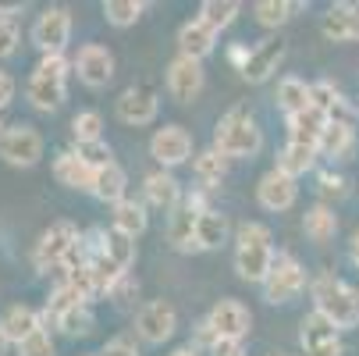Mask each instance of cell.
I'll use <instances>...</instances> for the list:
<instances>
[{
    "instance_id": "cell-50",
    "label": "cell",
    "mask_w": 359,
    "mask_h": 356,
    "mask_svg": "<svg viewBox=\"0 0 359 356\" xmlns=\"http://www.w3.org/2000/svg\"><path fill=\"white\" fill-rule=\"evenodd\" d=\"M249 54H252V46H245V43H231V46H228V61H231V65H235L238 72L245 68Z\"/></svg>"
},
{
    "instance_id": "cell-55",
    "label": "cell",
    "mask_w": 359,
    "mask_h": 356,
    "mask_svg": "<svg viewBox=\"0 0 359 356\" xmlns=\"http://www.w3.org/2000/svg\"><path fill=\"white\" fill-rule=\"evenodd\" d=\"M8 349H11V338L4 335V328H0V356H8Z\"/></svg>"
},
{
    "instance_id": "cell-17",
    "label": "cell",
    "mask_w": 359,
    "mask_h": 356,
    "mask_svg": "<svg viewBox=\"0 0 359 356\" xmlns=\"http://www.w3.org/2000/svg\"><path fill=\"white\" fill-rule=\"evenodd\" d=\"M320 32L331 43H359V4L341 0L320 15Z\"/></svg>"
},
{
    "instance_id": "cell-20",
    "label": "cell",
    "mask_w": 359,
    "mask_h": 356,
    "mask_svg": "<svg viewBox=\"0 0 359 356\" xmlns=\"http://www.w3.org/2000/svg\"><path fill=\"white\" fill-rule=\"evenodd\" d=\"M313 107L324 111L327 121H341V125H355V118H359L355 104H352V100H348L331 79L313 82Z\"/></svg>"
},
{
    "instance_id": "cell-29",
    "label": "cell",
    "mask_w": 359,
    "mask_h": 356,
    "mask_svg": "<svg viewBox=\"0 0 359 356\" xmlns=\"http://www.w3.org/2000/svg\"><path fill=\"white\" fill-rule=\"evenodd\" d=\"M302 232H306V239L317 242V246L331 242L338 235V214H334L331 203H313V207L302 214Z\"/></svg>"
},
{
    "instance_id": "cell-36",
    "label": "cell",
    "mask_w": 359,
    "mask_h": 356,
    "mask_svg": "<svg viewBox=\"0 0 359 356\" xmlns=\"http://www.w3.org/2000/svg\"><path fill=\"white\" fill-rule=\"evenodd\" d=\"M238 11H242L238 0H203L196 18H203V22H207V25H210V29L221 36L224 29H231V25H235Z\"/></svg>"
},
{
    "instance_id": "cell-43",
    "label": "cell",
    "mask_w": 359,
    "mask_h": 356,
    "mask_svg": "<svg viewBox=\"0 0 359 356\" xmlns=\"http://www.w3.org/2000/svg\"><path fill=\"white\" fill-rule=\"evenodd\" d=\"M18 356H57V342H54V335L43 328V331H36L32 338H25L18 345Z\"/></svg>"
},
{
    "instance_id": "cell-22",
    "label": "cell",
    "mask_w": 359,
    "mask_h": 356,
    "mask_svg": "<svg viewBox=\"0 0 359 356\" xmlns=\"http://www.w3.org/2000/svg\"><path fill=\"white\" fill-rule=\"evenodd\" d=\"M0 328H4V335L11 338V345H22L25 338H32L46 324H43V310L29 307V303H15V307H8L4 317H0Z\"/></svg>"
},
{
    "instance_id": "cell-23",
    "label": "cell",
    "mask_w": 359,
    "mask_h": 356,
    "mask_svg": "<svg viewBox=\"0 0 359 356\" xmlns=\"http://www.w3.org/2000/svg\"><path fill=\"white\" fill-rule=\"evenodd\" d=\"M274 100H278V111H281L285 118L302 114V111L313 107V82H306V79H299V75H285V79L278 82Z\"/></svg>"
},
{
    "instance_id": "cell-45",
    "label": "cell",
    "mask_w": 359,
    "mask_h": 356,
    "mask_svg": "<svg viewBox=\"0 0 359 356\" xmlns=\"http://www.w3.org/2000/svg\"><path fill=\"white\" fill-rule=\"evenodd\" d=\"M189 345H196L203 356H207V352L217 345V331L210 328V321H207V317H203V321H196V328H192V342H189Z\"/></svg>"
},
{
    "instance_id": "cell-51",
    "label": "cell",
    "mask_w": 359,
    "mask_h": 356,
    "mask_svg": "<svg viewBox=\"0 0 359 356\" xmlns=\"http://www.w3.org/2000/svg\"><path fill=\"white\" fill-rule=\"evenodd\" d=\"M302 356H348V349H345V342L338 338V342H327V345L310 349V352H302Z\"/></svg>"
},
{
    "instance_id": "cell-42",
    "label": "cell",
    "mask_w": 359,
    "mask_h": 356,
    "mask_svg": "<svg viewBox=\"0 0 359 356\" xmlns=\"http://www.w3.org/2000/svg\"><path fill=\"white\" fill-rule=\"evenodd\" d=\"M235 246H274V235L260 221H242L235 228Z\"/></svg>"
},
{
    "instance_id": "cell-21",
    "label": "cell",
    "mask_w": 359,
    "mask_h": 356,
    "mask_svg": "<svg viewBox=\"0 0 359 356\" xmlns=\"http://www.w3.org/2000/svg\"><path fill=\"white\" fill-rule=\"evenodd\" d=\"M274 246H235V271L249 285H264L274 268Z\"/></svg>"
},
{
    "instance_id": "cell-8",
    "label": "cell",
    "mask_w": 359,
    "mask_h": 356,
    "mask_svg": "<svg viewBox=\"0 0 359 356\" xmlns=\"http://www.w3.org/2000/svg\"><path fill=\"white\" fill-rule=\"evenodd\" d=\"M149 157L157 161L164 171H175L189 161H196V143H192V132L178 121L164 125L149 136Z\"/></svg>"
},
{
    "instance_id": "cell-26",
    "label": "cell",
    "mask_w": 359,
    "mask_h": 356,
    "mask_svg": "<svg viewBox=\"0 0 359 356\" xmlns=\"http://www.w3.org/2000/svg\"><path fill=\"white\" fill-rule=\"evenodd\" d=\"M228 157L221 154V150H214V146H207V150H199L196 154V161H192V175H196V182H199V189H207V192H214L224 178H228Z\"/></svg>"
},
{
    "instance_id": "cell-4",
    "label": "cell",
    "mask_w": 359,
    "mask_h": 356,
    "mask_svg": "<svg viewBox=\"0 0 359 356\" xmlns=\"http://www.w3.org/2000/svg\"><path fill=\"white\" fill-rule=\"evenodd\" d=\"M79 239H82V232L75 221H68V218L50 221L32 246V268L39 275H57L65 268V261L72 257V249L79 246Z\"/></svg>"
},
{
    "instance_id": "cell-24",
    "label": "cell",
    "mask_w": 359,
    "mask_h": 356,
    "mask_svg": "<svg viewBox=\"0 0 359 356\" xmlns=\"http://www.w3.org/2000/svg\"><path fill=\"white\" fill-rule=\"evenodd\" d=\"M327 114L310 107V111H302V114H292L285 118V128H288V143H302V146H320V136L327 128Z\"/></svg>"
},
{
    "instance_id": "cell-9",
    "label": "cell",
    "mask_w": 359,
    "mask_h": 356,
    "mask_svg": "<svg viewBox=\"0 0 359 356\" xmlns=\"http://www.w3.org/2000/svg\"><path fill=\"white\" fill-rule=\"evenodd\" d=\"M178 331V310L171 299H149L135 310V335L146 345H164Z\"/></svg>"
},
{
    "instance_id": "cell-57",
    "label": "cell",
    "mask_w": 359,
    "mask_h": 356,
    "mask_svg": "<svg viewBox=\"0 0 359 356\" xmlns=\"http://www.w3.org/2000/svg\"><path fill=\"white\" fill-rule=\"evenodd\" d=\"M271 356H285V352H271Z\"/></svg>"
},
{
    "instance_id": "cell-15",
    "label": "cell",
    "mask_w": 359,
    "mask_h": 356,
    "mask_svg": "<svg viewBox=\"0 0 359 356\" xmlns=\"http://www.w3.org/2000/svg\"><path fill=\"white\" fill-rule=\"evenodd\" d=\"M256 199H260V207L271 211V214H285L295 207L299 199V178L285 175L281 168H271L260 175V182H256Z\"/></svg>"
},
{
    "instance_id": "cell-18",
    "label": "cell",
    "mask_w": 359,
    "mask_h": 356,
    "mask_svg": "<svg viewBox=\"0 0 359 356\" xmlns=\"http://www.w3.org/2000/svg\"><path fill=\"white\" fill-rule=\"evenodd\" d=\"M178 54L192 58V61H207L214 50H217V32L203 22V18H185L178 25Z\"/></svg>"
},
{
    "instance_id": "cell-3",
    "label": "cell",
    "mask_w": 359,
    "mask_h": 356,
    "mask_svg": "<svg viewBox=\"0 0 359 356\" xmlns=\"http://www.w3.org/2000/svg\"><path fill=\"white\" fill-rule=\"evenodd\" d=\"M210 146L221 150L228 161H252L264 150V128L256 125V118L245 107H231L214 125V143Z\"/></svg>"
},
{
    "instance_id": "cell-16",
    "label": "cell",
    "mask_w": 359,
    "mask_h": 356,
    "mask_svg": "<svg viewBox=\"0 0 359 356\" xmlns=\"http://www.w3.org/2000/svg\"><path fill=\"white\" fill-rule=\"evenodd\" d=\"M164 86L171 93V100H178V104H192V100L203 93V86H207V72H203V61H192V58H175L164 72Z\"/></svg>"
},
{
    "instance_id": "cell-25",
    "label": "cell",
    "mask_w": 359,
    "mask_h": 356,
    "mask_svg": "<svg viewBox=\"0 0 359 356\" xmlns=\"http://www.w3.org/2000/svg\"><path fill=\"white\" fill-rule=\"evenodd\" d=\"M111 228H118L128 239L146 235V228H149V207H146L142 199H135V196L121 199L118 207H114V214H111Z\"/></svg>"
},
{
    "instance_id": "cell-11",
    "label": "cell",
    "mask_w": 359,
    "mask_h": 356,
    "mask_svg": "<svg viewBox=\"0 0 359 356\" xmlns=\"http://www.w3.org/2000/svg\"><path fill=\"white\" fill-rule=\"evenodd\" d=\"M72 68H75L79 82L89 89H104L118 75V61L111 54V46H104V43H82L79 54L72 58Z\"/></svg>"
},
{
    "instance_id": "cell-32",
    "label": "cell",
    "mask_w": 359,
    "mask_h": 356,
    "mask_svg": "<svg viewBox=\"0 0 359 356\" xmlns=\"http://www.w3.org/2000/svg\"><path fill=\"white\" fill-rule=\"evenodd\" d=\"M355 146V125H341V121H331L320 136V146L317 154L327 157V161H345Z\"/></svg>"
},
{
    "instance_id": "cell-14",
    "label": "cell",
    "mask_w": 359,
    "mask_h": 356,
    "mask_svg": "<svg viewBox=\"0 0 359 356\" xmlns=\"http://www.w3.org/2000/svg\"><path fill=\"white\" fill-rule=\"evenodd\" d=\"M142 203L171 218V214L182 207V203H185V185L178 182L175 171L157 168V171H149V175L142 178Z\"/></svg>"
},
{
    "instance_id": "cell-52",
    "label": "cell",
    "mask_w": 359,
    "mask_h": 356,
    "mask_svg": "<svg viewBox=\"0 0 359 356\" xmlns=\"http://www.w3.org/2000/svg\"><path fill=\"white\" fill-rule=\"evenodd\" d=\"M348 261H352V268H359V228L348 239Z\"/></svg>"
},
{
    "instance_id": "cell-47",
    "label": "cell",
    "mask_w": 359,
    "mask_h": 356,
    "mask_svg": "<svg viewBox=\"0 0 359 356\" xmlns=\"http://www.w3.org/2000/svg\"><path fill=\"white\" fill-rule=\"evenodd\" d=\"M135 292H139V278H135V275H125V278L111 289V299H114V303H128Z\"/></svg>"
},
{
    "instance_id": "cell-35",
    "label": "cell",
    "mask_w": 359,
    "mask_h": 356,
    "mask_svg": "<svg viewBox=\"0 0 359 356\" xmlns=\"http://www.w3.org/2000/svg\"><path fill=\"white\" fill-rule=\"evenodd\" d=\"M54 328H57L65 338H89V335H93V328H96L93 303H79V307L65 310V314L54 321Z\"/></svg>"
},
{
    "instance_id": "cell-19",
    "label": "cell",
    "mask_w": 359,
    "mask_h": 356,
    "mask_svg": "<svg viewBox=\"0 0 359 356\" xmlns=\"http://www.w3.org/2000/svg\"><path fill=\"white\" fill-rule=\"evenodd\" d=\"M50 171H54V178L65 185V189H75V192H93V178L96 171L75 154V150H57L54 161H50Z\"/></svg>"
},
{
    "instance_id": "cell-27",
    "label": "cell",
    "mask_w": 359,
    "mask_h": 356,
    "mask_svg": "<svg viewBox=\"0 0 359 356\" xmlns=\"http://www.w3.org/2000/svg\"><path fill=\"white\" fill-rule=\"evenodd\" d=\"M231 235V225H228V214L210 207L203 211L199 221H196V242H199V253H210V249H221Z\"/></svg>"
},
{
    "instance_id": "cell-28",
    "label": "cell",
    "mask_w": 359,
    "mask_h": 356,
    "mask_svg": "<svg viewBox=\"0 0 359 356\" xmlns=\"http://www.w3.org/2000/svg\"><path fill=\"white\" fill-rule=\"evenodd\" d=\"M93 196L100 203H107V207H118L121 199H128V175L125 168L114 161L111 168H100L96 178H93Z\"/></svg>"
},
{
    "instance_id": "cell-53",
    "label": "cell",
    "mask_w": 359,
    "mask_h": 356,
    "mask_svg": "<svg viewBox=\"0 0 359 356\" xmlns=\"http://www.w3.org/2000/svg\"><path fill=\"white\" fill-rule=\"evenodd\" d=\"M168 356H203V352H199L196 345H178V349H171Z\"/></svg>"
},
{
    "instance_id": "cell-41",
    "label": "cell",
    "mask_w": 359,
    "mask_h": 356,
    "mask_svg": "<svg viewBox=\"0 0 359 356\" xmlns=\"http://www.w3.org/2000/svg\"><path fill=\"white\" fill-rule=\"evenodd\" d=\"M93 139H104V114L79 111L72 118V143H93Z\"/></svg>"
},
{
    "instance_id": "cell-46",
    "label": "cell",
    "mask_w": 359,
    "mask_h": 356,
    "mask_svg": "<svg viewBox=\"0 0 359 356\" xmlns=\"http://www.w3.org/2000/svg\"><path fill=\"white\" fill-rule=\"evenodd\" d=\"M100 356H139V345L128 335H118V338H111L104 349H100Z\"/></svg>"
},
{
    "instance_id": "cell-7",
    "label": "cell",
    "mask_w": 359,
    "mask_h": 356,
    "mask_svg": "<svg viewBox=\"0 0 359 356\" xmlns=\"http://www.w3.org/2000/svg\"><path fill=\"white\" fill-rule=\"evenodd\" d=\"M32 46L39 50V58L46 54H65L72 43V11L65 4H50L36 15L32 22Z\"/></svg>"
},
{
    "instance_id": "cell-48",
    "label": "cell",
    "mask_w": 359,
    "mask_h": 356,
    "mask_svg": "<svg viewBox=\"0 0 359 356\" xmlns=\"http://www.w3.org/2000/svg\"><path fill=\"white\" fill-rule=\"evenodd\" d=\"M207 356H245V342H231V338H217V345Z\"/></svg>"
},
{
    "instance_id": "cell-56",
    "label": "cell",
    "mask_w": 359,
    "mask_h": 356,
    "mask_svg": "<svg viewBox=\"0 0 359 356\" xmlns=\"http://www.w3.org/2000/svg\"><path fill=\"white\" fill-rule=\"evenodd\" d=\"M8 132V125H4V111H0V136H4Z\"/></svg>"
},
{
    "instance_id": "cell-5",
    "label": "cell",
    "mask_w": 359,
    "mask_h": 356,
    "mask_svg": "<svg viewBox=\"0 0 359 356\" xmlns=\"http://www.w3.org/2000/svg\"><path fill=\"white\" fill-rule=\"evenodd\" d=\"M260 289H264V299L271 303V307H278V303H292L302 289H310V278H306V268L299 264L295 253L278 249L274 268H271V275Z\"/></svg>"
},
{
    "instance_id": "cell-37",
    "label": "cell",
    "mask_w": 359,
    "mask_h": 356,
    "mask_svg": "<svg viewBox=\"0 0 359 356\" xmlns=\"http://www.w3.org/2000/svg\"><path fill=\"white\" fill-rule=\"evenodd\" d=\"M104 257H111L121 271H132L135 268V257H139V249H135V239L121 235L118 228H104Z\"/></svg>"
},
{
    "instance_id": "cell-39",
    "label": "cell",
    "mask_w": 359,
    "mask_h": 356,
    "mask_svg": "<svg viewBox=\"0 0 359 356\" xmlns=\"http://www.w3.org/2000/svg\"><path fill=\"white\" fill-rule=\"evenodd\" d=\"M317 196H320V203H331V207H334L338 199L348 196V178L341 171H334V168L317 171Z\"/></svg>"
},
{
    "instance_id": "cell-38",
    "label": "cell",
    "mask_w": 359,
    "mask_h": 356,
    "mask_svg": "<svg viewBox=\"0 0 359 356\" xmlns=\"http://www.w3.org/2000/svg\"><path fill=\"white\" fill-rule=\"evenodd\" d=\"M142 15H146L142 0H107V4H104V18H107L114 29H128V25H135Z\"/></svg>"
},
{
    "instance_id": "cell-34",
    "label": "cell",
    "mask_w": 359,
    "mask_h": 356,
    "mask_svg": "<svg viewBox=\"0 0 359 356\" xmlns=\"http://www.w3.org/2000/svg\"><path fill=\"white\" fill-rule=\"evenodd\" d=\"M317 146H302V143H285L281 150H278V164L274 168H281L285 175H292V178H302L306 171H313L317 168Z\"/></svg>"
},
{
    "instance_id": "cell-12",
    "label": "cell",
    "mask_w": 359,
    "mask_h": 356,
    "mask_svg": "<svg viewBox=\"0 0 359 356\" xmlns=\"http://www.w3.org/2000/svg\"><path fill=\"white\" fill-rule=\"evenodd\" d=\"M207 321L217 331V338H231V342H245L249 331H252V314H249L245 303L235 299V296L217 299L214 307L207 310Z\"/></svg>"
},
{
    "instance_id": "cell-49",
    "label": "cell",
    "mask_w": 359,
    "mask_h": 356,
    "mask_svg": "<svg viewBox=\"0 0 359 356\" xmlns=\"http://www.w3.org/2000/svg\"><path fill=\"white\" fill-rule=\"evenodd\" d=\"M15 89H18V86H15V79H11L4 68H0V111H4V107L11 104V100H15Z\"/></svg>"
},
{
    "instance_id": "cell-2",
    "label": "cell",
    "mask_w": 359,
    "mask_h": 356,
    "mask_svg": "<svg viewBox=\"0 0 359 356\" xmlns=\"http://www.w3.org/2000/svg\"><path fill=\"white\" fill-rule=\"evenodd\" d=\"M75 75L72 61L65 54H46L36 61L29 82H25V100L43 111V114H54L65 100H68V79Z\"/></svg>"
},
{
    "instance_id": "cell-13",
    "label": "cell",
    "mask_w": 359,
    "mask_h": 356,
    "mask_svg": "<svg viewBox=\"0 0 359 356\" xmlns=\"http://www.w3.org/2000/svg\"><path fill=\"white\" fill-rule=\"evenodd\" d=\"M285 54H288V43L281 36H267V39H260L252 46V54H249V61H245V68L238 75L249 86H264V82H271L278 75V68L285 65Z\"/></svg>"
},
{
    "instance_id": "cell-44",
    "label": "cell",
    "mask_w": 359,
    "mask_h": 356,
    "mask_svg": "<svg viewBox=\"0 0 359 356\" xmlns=\"http://www.w3.org/2000/svg\"><path fill=\"white\" fill-rule=\"evenodd\" d=\"M18 43H22L18 22H15V18H0V61L15 58V54H18Z\"/></svg>"
},
{
    "instance_id": "cell-30",
    "label": "cell",
    "mask_w": 359,
    "mask_h": 356,
    "mask_svg": "<svg viewBox=\"0 0 359 356\" xmlns=\"http://www.w3.org/2000/svg\"><path fill=\"white\" fill-rule=\"evenodd\" d=\"M341 338V331L324 317V314H317V310H310L302 321H299V345H302V352H310V349H320V345H327V342H338Z\"/></svg>"
},
{
    "instance_id": "cell-33",
    "label": "cell",
    "mask_w": 359,
    "mask_h": 356,
    "mask_svg": "<svg viewBox=\"0 0 359 356\" xmlns=\"http://www.w3.org/2000/svg\"><path fill=\"white\" fill-rule=\"evenodd\" d=\"M306 4L302 0H256L252 4V18L260 22L264 29H281L288 25Z\"/></svg>"
},
{
    "instance_id": "cell-54",
    "label": "cell",
    "mask_w": 359,
    "mask_h": 356,
    "mask_svg": "<svg viewBox=\"0 0 359 356\" xmlns=\"http://www.w3.org/2000/svg\"><path fill=\"white\" fill-rule=\"evenodd\" d=\"M22 15V4H0V18H15Z\"/></svg>"
},
{
    "instance_id": "cell-10",
    "label": "cell",
    "mask_w": 359,
    "mask_h": 356,
    "mask_svg": "<svg viewBox=\"0 0 359 356\" xmlns=\"http://www.w3.org/2000/svg\"><path fill=\"white\" fill-rule=\"evenodd\" d=\"M114 114H118L121 125L146 128V125L157 121V114H161V93L153 89V86H146V82L128 86V89H121L118 100H114Z\"/></svg>"
},
{
    "instance_id": "cell-1",
    "label": "cell",
    "mask_w": 359,
    "mask_h": 356,
    "mask_svg": "<svg viewBox=\"0 0 359 356\" xmlns=\"http://www.w3.org/2000/svg\"><path fill=\"white\" fill-rule=\"evenodd\" d=\"M310 296H313V310L324 314L338 331L359 328V289H352L334 271L313 275L310 278Z\"/></svg>"
},
{
    "instance_id": "cell-40",
    "label": "cell",
    "mask_w": 359,
    "mask_h": 356,
    "mask_svg": "<svg viewBox=\"0 0 359 356\" xmlns=\"http://www.w3.org/2000/svg\"><path fill=\"white\" fill-rule=\"evenodd\" d=\"M72 150L75 154L93 168V171H100V168H111L114 164V150H111V143L107 139H93V143H72Z\"/></svg>"
},
{
    "instance_id": "cell-58",
    "label": "cell",
    "mask_w": 359,
    "mask_h": 356,
    "mask_svg": "<svg viewBox=\"0 0 359 356\" xmlns=\"http://www.w3.org/2000/svg\"><path fill=\"white\" fill-rule=\"evenodd\" d=\"M89 356H100V352H89Z\"/></svg>"
},
{
    "instance_id": "cell-6",
    "label": "cell",
    "mask_w": 359,
    "mask_h": 356,
    "mask_svg": "<svg viewBox=\"0 0 359 356\" xmlns=\"http://www.w3.org/2000/svg\"><path fill=\"white\" fill-rule=\"evenodd\" d=\"M43 150H46L43 132L29 121H15L0 136V161L8 168H36L43 161Z\"/></svg>"
},
{
    "instance_id": "cell-31",
    "label": "cell",
    "mask_w": 359,
    "mask_h": 356,
    "mask_svg": "<svg viewBox=\"0 0 359 356\" xmlns=\"http://www.w3.org/2000/svg\"><path fill=\"white\" fill-rule=\"evenodd\" d=\"M196 221H199V214L189 211L185 203L168 218V242H171L178 253H199V242H196Z\"/></svg>"
}]
</instances>
